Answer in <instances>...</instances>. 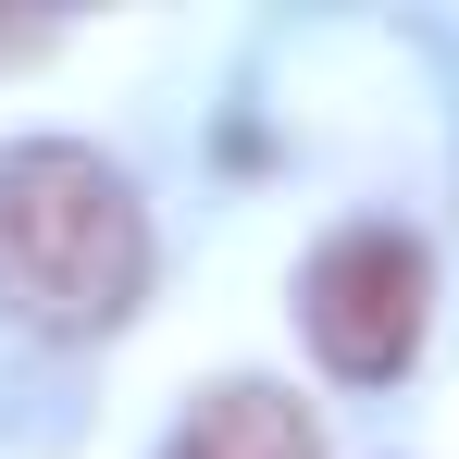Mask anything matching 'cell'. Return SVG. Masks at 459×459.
Returning a JSON list of instances; mask_svg holds the SVG:
<instances>
[{
	"instance_id": "cell-1",
	"label": "cell",
	"mask_w": 459,
	"mask_h": 459,
	"mask_svg": "<svg viewBox=\"0 0 459 459\" xmlns=\"http://www.w3.org/2000/svg\"><path fill=\"white\" fill-rule=\"evenodd\" d=\"M150 286V212L137 186L75 137L0 150V310L25 335H112Z\"/></svg>"
},
{
	"instance_id": "cell-2",
	"label": "cell",
	"mask_w": 459,
	"mask_h": 459,
	"mask_svg": "<svg viewBox=\"0 0 459 459\" xmlns=\"http://www.w3.org/2000/svg\"><path fill=\"white\" fill-rule=\"evenodd\" d=\"M422 310H435V261H422L410 224H335L310 248V273H299V323L323 348V373H348V385L410 373Z\"/></svg>"
},
{
	"instance_id": "cell-3",
	"label": "cell",
	"mask_w": 459,
	"mask_h": 459,
	"mask_svg": "<svg viewBox=\"0 0 459 459\" xmlns=\"http://www.w3.org/2000/svg\"><path fill=\"white\" fill-rule=\"evenodd\" d=\"M161 459H323V435H310V410L286 397V385H212L186 422H174V447Z\"/></svg>"
}]
</instances>
